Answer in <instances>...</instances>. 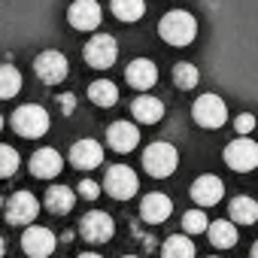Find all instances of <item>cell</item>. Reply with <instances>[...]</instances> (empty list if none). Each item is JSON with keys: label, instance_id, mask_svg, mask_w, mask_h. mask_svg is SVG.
Masks as SVG:
<instances>
[{"label": "cell", "instance_id": "cell-11", "mask_svg": "<svg viewBox=\"0 0 258 258\" xmlns=\"http://www.w3.org/2000/svg\"><path fill=\"white\" fill-rule=\"evenodd\" d=\"M100 19H103V13H100L97 0H73L67 7V22L76 31H97Z\"/></svg>", "mask_w": 258, "mask_h": 258}, {"label": "cell", "instance_id": "cell-32", "mask_svg": "<svg viewBox=\"0 0 258 258\" xmlns=\"http://www.w3.org/2000/svg\"><path fill=\"white\" fill-rule=\"evenodd\" d=\"M58 106H61L64 115H70L73 106H76V94H61V97H58Z\"/></svg>", "mask_w": 258, "mask_h": 258}, {"label": "cell", "instance_id": "cell-13", "mask_svg": "<svg viewBox=\"0 0 258 258\" xmlns=\"http://www.w3.org/2000/svg\"><path fill=\"white\" fill-rule=\"evenodd\" d=\"M106 143H109L112 152H131V149H137V143H140L137 124H131V121H112L106 127Z\"/></svg>", "mask_w": 258, "mask_h": 258}, {"label": "cell", "instance_id": "cell-30", "mask_svg": "<svg viewBox=\"0 0 258 258\" xmlns=\"http://www.w3.org/2000/svg\"><path fill=\"white\" fill-rule=\"evenodd\" d=\"M234 131H237L240 137H249V131H255V115H252V112H240V115L234 118Z\"/></svg>", "mask_w": 258, "mask_h": 258}, {"label": "cell", "instance_id": "cell-15", "mask_svg": "<svg viewBox=\"0 0 258 258\" xmlns=\"http://www.w3.org/2000/svg\"><path fill=\"white\" fill-rule=\"evenodd\" d=\"M225 195V182L213 173H204L191 182V201L201 204V207H216Z\"/></svg>", "mask_w": 258, "mask_h": 258}, {"label": "cell", "instance_id": "cell-10", "mask_svg": "<svg viewBox=\"0 0 258 258\" xmlns=\"http://www.w3.org/2000/svg\"><path fill=\"white\" fill-rule=\"evenodd\" d=\"M37 213H40V201L31 191H16L7 201V222L16 228H28L37 219Z\"/></svg>", "mask_w": 258, "mask_h": 258}, {"label": "cell", "instance_id": "cell-35", "mask_svg": "<svg viewBox=\"0 0 258 258\" xmlns=\"http://www.w3.org/2000/svg\"><path fill=\"white\" fill-rule=\"evenodd\" d=\"M249 258H258V240L252 243V252H249Z\"/></svg>", "mask_w": 258, "mask_h": 258}, {"label": "cell", "instance_id": "cell-2", "mask_svg": "<svg viewBox=\"0 0 258 258\" xmlns=\"http://www.w3.org/2000/svg\"><path fill=\"white\" fill-rule=\"evenodd\" d=\"M10 124H13V131H16L19 137L37 140V137H43V134L49 131V112H46L40 103H25V106H19V109L13 112Z\"/></svg>", "mask_w": 258, "mask_h": 258}, {"label": "cell", "instance_id": "cell-17", "mask_svg": "<svg viewBox=\"0 0 258 258\" xmlns=\"http://www.w3.org/2000/svg\"><path fill=\"white\" fill-rule=\"evenodd\" d=\"M173 213V201L164 195V191H149L143 201H140V216L149 222V225H161L167 222Z\"/></svg>", "mask_w": 258, "mask_h": 258}, {"label": "cell", "instance_id": "cell-4", "mask_svg": "<svg viewBox=\"0 0 258 258\" xmlns=\"http://www.w3.org/2000/svg\"><path fill=\"white\" fill-rule=\"evenodd\" d=\"M137 188H140V179L127 164H112L103 176V191L115 201H131L137 195Z\"/></svg>", "mask_w": 258, "mask_h": 258}, {"label": "cell", "instance_id": "cell-22", "mask_svg": "<svg viewBox=\"0 0 258 258\" xmlns=\"http://www.w3.org/2000/svg\"><path fill=\"white\" fill-rule=\"evenodd\" d=\"M73 204H76L73 188H67V185H49V191H46V210H49V213L67 216V213L73 210Z\"/></svg>", "mask_w": 258, "mask_h": 258}, {"label": "cell", "instance_id": "cell-14", "mask_svg": "<svg viewBox=\"0 0 258 258\" xmlns=\"http://www.w3.org/2000/svg\"><path fill=\"white\" fill-rule=\"evenodd\" d=\"M61 167H64V158H61V152L52 149V146L37 149V152L31 155V164H28V170H31L37 179H52V176L61 173Z\"/></svg>", "mask_w": 258, "mask_h": 258}, {"label": "cell", "instance_id": "cell-18", "mask_svg": "<svg viewBox=\"0 0 258 258\" xmlns=\"http://www.w3.org/2000/svg\"><path fill=\"white\" fill-rule=\"evenodd\" d=\"M124 76H127V85H134L137 91H149V88L158 82V67H155V61H149V58H137V61L127 64Z\"/></svg>", "mask_w": 258, "mask_h": 258}, {"label": "cell", "instance_id": "cell-27", "mask_svg": "<svg viewBox=\"0 0 258 258\" xmlns=\"http://www.w3.org/2000/svg\"><path fill=\"white\" fill-rule=\"evenodd\" d=\"M173 82H176V88L188 91V88H195V85L201 82V70H198L195 64H188V61H179V64L173 67Z\"/></svg>", "mask_w": 258, "mask_h": 258}, {"label": "cell", "instance_id": "cell-6", "mask_svg": "<svg viewBox=\"0 0 258 258\" xmlns=\"http://www.w3.org/2000/svg\"><path fill=\"white\" fill-rule=\"evenodd\" d=\"M115 234V222L109 213L103 210H88L82 219H79V237L85 243H109Z\"/></svg>", "mask_w": 258, "mask_h": 258}, {"label": "cell", "instance_id": "cell-28", "mask_svg": "<svg viewBox=\"0 0 258 258\" xmlns=\"http://www.w3.org/2000/svg\"><path fill=\"white\" fill-rule=\"evenodd\" d=\"M19 164H22L19 152H16L13 146H7V143H0V179H7V176H16Z\"/></svg>", "mask_w": 258, "mask_h": 258}, {"label": "cell", "instance_id": "cell-29", "mask_svg": "<svg viewBox=\"0 0 258 258\" xmlns=\"http://www.w3.org/2000/svg\"><path fill=\"white\" fill-rule=\"evenodd\" d=\"M207 225H210V219H207L204 210H188V213L182 216V231H185L188 237H191V234H204Z\"/></svg>", "mask_w": 258, "mask_h": 258}, {"label": "cell", "instance_id": "cell-7", "mask_svg": "<svg viewBox=\"0 0 258 258\" xmlns=\"http://www.w3.org/2000/svg\"><path fill=\"white\" fill-rule=\"evenodd\" d=\"M85 64L94 67V70H109L118 58V43L109 37V34H94L88 43H85Z\"/></svg>", "mask_w": 258, "mask_h": 258}, {"label": "cell", "instance_id": "cell-5", "mask_svg": "<svg viewBox=\"0 0 258 258\" xmlns=\"http://www.w3.org/2000/svg\"><path fill=\"white\" fill-rule=\"evenodd\" d=\"M191 115L201 127H207V131H216V127H222L228 121V106L219 94H201L195 103H191Z\"/></svg>", "mask_w": 258, "mask_h": 258}, {"label": "cell", "instance_id": "cell-23", "mask_svg": "<svg viewBox=\"0 0 258 258\" xmlns=\"http://www.w3.org/2000/svg\"><path fill=\"white\" fill-rule=\"evenodd\" d=\"M88 100H91L94 106H100V109L115 106V103H118V88H115V82H109V79L91 82V85H88Z\"/></svg>", "mask_w": 258, "mask_h": 258}, {"label": "cell", "instance_id": "cell-26", "mask_svg": "<svg viewBox=\"0 0 258 258\" xmlns=\"http://www.w3.org/2000/svg\"><path fill=\"white\" fill-rule=\"evenodd\" d=\"M109 10L118 22H140L143 13H146V4L143 0H112Z\"/></svg>", "mask_w": 258, "mask_h": 258}, {"label": "cell", "instance_id": "cell-33", "mask_svg": "<svg viewBox=\"0 0 258 258\" xmlns=\"http://www.w3.org/2000/svg\"><path fill=\"white\" fill-rule=\"evenodd\" d=\"M7 255V240H4V234H0V258Z\"/></svg>", "mask_w": 258, "mask_h": 258}, {"label": "cell", "instance_id": "cell-12", "mask_svg": "<svg viewBox=\"0 0 258 258\" xmlns=\"http://www.w3.org/2000/svg\"><path fill=\"white\" fill-rule=\"evenodd\" d=\"M58 246V237L49 231V228H40V225H31L25 234H22V249L25 255L31 258H49Z\"/></svg>", "mask_w": 258, "mask_h": 258}, {"label": "cell", "instance_id": "cell-37", "mask_svg": "<svg viewBox=\"0 0 258 258\" xmlns=\"http://www.w3.org/2000/svg\"><path fill=\"white\" fill-rule=\"evenodd\" d=\"M0 210H4V198H0Z\"/></svg>", "mask_w": 258, "mask_h": 258}, {"label": "cell", "instance_id": "cell-1", "mask_svg": "<svg viewBox=\"0 0 258 258\" xmlns=\"http://www.w3.org/2000/svg\"><path fill=\"white\" fill-rule=\"evenodd\" d=\"M158 34L164 43L170 46H191L195 37H198V19L191 13H182V10H173L167 13L161 22H158Z\"/></svg>", "mask_w": 258, "mask_h": 258}, {"label": "cell", "instance_id": "cell-3", "mask_svg": "<svg viewBox=\"0 0 258 258\" xmlns=\"http://www.w3.org/2000/svg\"><path fill=\"white\" fill-rule=\"evenodd\" d=\"M176 167H179V152H176V146L158 140V143H149V146L143 149V170H146L149 176L164 179V176H170Z\"/></svg>", "mask_w": 258, "mask_h": 258}, {"label": "cell", "instance_id": "cell-39", "mask_svg": "<svg viewBox=\"0 0 258 258\" xmlns=\"http://www.w3.org/2000/svg\"><path fill=\"white\" fill-rule=\"evenodd\" d=\"M210 258H222V255H210Z\"/></svg>", "mask_w": 258, "mask_h": 258}, {"label": "cell", "instance_id": "cell-16", "mask_svg": "<svg viewBox=\"0 0 258 258\" xmlns=\"http://www.w3.org/2000/svg\"><path fill=\"white\" fill-rule=\"evenodd\" d=\"M103 161V149L97 140H76L70 146V164L76 170H94Z\"/></svg>", "mask_w": 258, "mask_h": 258}, {"label": "cell", "instance_id": "cell-25", "mask_svg": "<svg viewBox=\"0 0 258 258\" xmlns=\"http://www.w3.org/2000/svg\"><path fill=\"white\" fill-rule=\"evenodd\" d=\"M22 91V73L13 64H0V100H10Z\"/></svg>", "mask_w": 258, "mask_h": 258}, {"label": "cell", "instance_id": "cell-24", "mask_svg": "<svg viewBox=\"0 0 258 258\" xmlns=\"http://www.w3.org/2000/svg\"><path fill=\"white\" fill-rule=\"evenodd\" d=\"M161 258H195V243L188 234H173L161 243Z\"/></svg>", "mask_w": 258, "mask_h": 258}, {"label": "cell", "instance_id": "cell-9", "mask_svg": "<svg viewBox=\"0 0 258 258\" xmlns=\"http://www.w3.org/2000/svg\"><path fill=\"white\" fill-rule=\"evenodd\" d=\"M34 73H37L40 82H46V85H58V82L67 79L70 67H67V58H64L58 49H46V52H40V55L34 58Z\"/></svg>", "mask_w": 258, "mask_h": 258}, {"label": "cell", "instance_id": "cell-31", "mask_svg": "<svg viewBox=\"0 0 258 258\" xmlns=\"http://www.w3.org/2000/svg\"><path fill=\"white\" fill-rule=\"evenodd\" d=\"M76 195H79V198H85V201H97L100 185H97L94 179H82V182H79V188H76Z\"/></svg>", "mask_w": 258, "mask_h": 258}, {"label": "cell", "instance_id": "cell-38", "mask_svg": "<svg viewBox=\"0 0 258 258\" xmlns=\"http://www.w3.org/2000/svg\"><path fill=\"white\" fill-rule=\"evenodd\" d=\"M124 258H137V255H124Z\"/></svg>", "mask_w": 258, "mask_h": 258}, {"label": "cell", "instance_id": "cell-34", "mask_svg": "<svg viewBox=\"0 0 258 258\" xmlns=\"http://www.w3.org/2000/svg\"><path fill=\"white\" fill-rule=\"evenodd\" d=\"M76 258H103V255H97V252H82V255H76Z\"/></svg>", "mask_w": 258, "mask_h": 258}, {"label": "cell", "instance_id": "cell-20", "mask_svg": "<svg viewBox=\"0 0 258 258\" xmlns=\"http://www.w3.org/2000/svg\"><path fill=\"white\" fill-rule=\"evenodd\" d=\"M207 237L216 249H231L237 246V225L231 219H219V222H210L207 225Z\"/></svg>", "mask_w": 258, "mask_h": 258}, {"label": "cell", "instance_id": "cell-8", "mask_svg": "<svg viewBox=\"0 0 258 258\" xmlns=\"http://www.w3.org/2000/svg\"><path fill=\"white\" fill-rule=\"evenodd\" d=\"M225 164L237 173H249L258 167V143L249 137H237L225 146Z\"/></svg>", "mask_w": 258, "mask_h": 258}, {"label": "cell", "instance_id": "cell-36", "mask_svg": "<svg viewBox=\"0 0 258 258\" xmlns=\"http://www.w3.org/2000/svg\"><path fill=\"white\" fill-rule=\"evenodd\" d=\"M0 131H4V115H0Z\"/></svg>", "mask_w": 258, "mask_h": 258}, {"label": "cell", "instance_id": "cell-19", "mask_svg": "<svg viewBox=\"0 0 258 258\" xmlns=\"http://www.w3.org/2000/svg\"><path fill=\"white\" fill-rule=\"evenodd\" d=\"M131 112H134L137 121H143V124H155V121L164 118V103H161L158 97H152V94H140V97H134Z\"/></svg>", "mask_w": 258, "mask_h": 258}, {"label": "cell", "instance_id": "cell-21", "mask_svg": "<svg viewBox=\"0 0 258 258\" xmlns=\"http://www.w3.org/2000/svg\"><path fill=\"white\" fill-rule=\"evenodd\" d=\"M228 213H231V222L234 225H255L258 222V201L255 198H246V195H237L228 204Z\"/></svg>", "mask_w": 258, "mask_h": 258}]
</instances>
